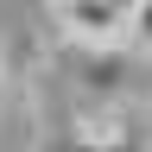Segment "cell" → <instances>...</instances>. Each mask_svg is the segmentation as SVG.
Returning a JSON list of instances; mask_svg holds the SVG:
<instances>
[{
  "label": "cell",
  "mask_w": 152,
  "mask_h": 152,
  "mask_svg": "<svg viewBox=\"0 0 152 152\" xmlns=\"http://www.w3.org/2000/svg\"><path fill=\"white\" fill-rule=\"evenodd\" d=\"M38 152H152V140L133 127L127 108H70L38 133Z\"/></svg>",
  "instance_id": "obj_1"
},
{
  "label": "cell",
  "mask_w": 152,
  "mask_h": 152,
  "mask_svg": "<svg viewBox=\"0 0 152 152\" xmlns=\"http://www.w3.org/2000/svg\"><path fill=\"white\" fill-rule=\"evenodd\" d=\"M64 76L83 89L89 108H127V89H133V51H127V45H108V51L70 45V51H64Z\"/></svg>",
  "instance_id": "obj_2"
},
{
  "label": "cell",
  "mask_w": 152,
  "mask_h": 152,
  "mask_svg": "<svg viewBox=\"0 0 152 152\" xmlns=\"http://www.w3.org/2000/svg\"><path fill=\"white\" fill-rule=\"evenodd\" d=\"M45 13L64 32V45H83V51L127 45V0H57Z\"/></svg>",
  "instance_id": "obj_3"
},
{
  "label": "cell",
  "mask_w": 152,
  "mask_h": 152,
  "mask_svg": "<svg viewBox=\"0 0 152 152\" xmlns=\"http://www.w3.org/2000/svg\"><path fill=\"white\" fill-rule=\"evenodd\" d=\"M127 51L133 57H152V0H133L127 7Z\"/></svg>",
  "instance_id": "obj_4"
},
{
  "label": "cell",
  "mask_w": 152,
  "mask_h": 152,
  "mask_svg": "<svg viewBox=\"0 0 152 152\" xmlns=\"http://www.w3.org/2000/svg\"><path fill=\"white\" fill-rule=\"evenodd\" d=\"M0 108H7V70H0Z\"/></svg>",
  "instance_id": "obj_5"
}]
</instances>
